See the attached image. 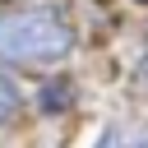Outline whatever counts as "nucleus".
<instances>
[{"label":"nucleus","instance_id":"1","mask_svg":"<svg viewBox=\"0 0 148 148\" xmlns=\"http://www.w3.org/2000/svg\"><path fill=\"white\" fill-rule=\"evenodd\" d=\"M74 51V28L56 9H5L0 60L5 65H56Z\"/></svg>","mask_w":148,"mask_h":148},{"label":"nucleus","instance_id":"2","mask_svg":"<svg viewBox=\"0 0 148 148\" xmlns=\"http://www.w3.org/2000/svg\"><path fill=\"white\" fill-rule=\"evenodd\" d=\"M92 148H148V125H143V120L111 125V130H102V139H97Z\"/></svg>","mask_w":148,"mask_h":148},{"label":"nucleus","instance_id":"3","mask_svg":"<svg viewBox=\"0 0 148 148\" xmlns=\"http://www.w3.org/2000/svg\"><path fill=\"white\" fill-rule=\"evenodd\" d=\"M14 111H18V88H14V83L0 74V120H9Z\"/></svg>","mask_w":148,"mask_h":148},{"label":"nucleus","instance_id":"4","mask_svg":"<svg viewBox=\"0 0 148 148\" xmlns=\"http://www.w3.org/2000/svg\"><path fill=\"white\" fill-rule=\"evenodd\" d=\"M139 74H143V83H148V56H143V65H139Z\"/></svg>","mask_w":148,"mask_h":148},{"label":"nucleus","instance_id":"5","mask_svg":"<svg viewBox=\"0 0 148 148\" xmlns=\"http://www.w3.org/2000/svg\"><path fill=\"white\" fill-rule=\"evenodd\" d=\"M143 5H148V0H143Z\"/></svg>","mask_w":148,"mask_h":148}]
</instances>
